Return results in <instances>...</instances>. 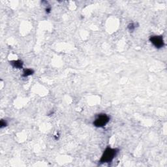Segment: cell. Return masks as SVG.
Returning <instances> with one entry per match:
<instances>
[{"label":"cell","mask_w":167,"mask_h":167,"mask_svg":"<svg viewBox=\"0 0 167 167\" xmlns=\"http://www.w3.org/2000/svg\"><path fill=\"white\" fill-rule=\"evenodd\" d=\"M117 153H118V150L117 149L112 148L111 147H107L102 155L99 162L101 164H103V163H108L112 162L113 159L116 156Z\"/></svg>","instance_id":"6da1fadb"},{"label":"cell","mask_w":167,"mask_h":167,"mask_svg":"<svg viewBox=\"0 0 167 167\" xmlns=\"http://www.w3.org/2000/svg\"><path fill=\"white\" fill-rule=\"evenodd\" d=\"M12 66L14 68H17V69H21L23 66V63L20 60H16V61H13L11 63Z\"/></svg>","instance_id":"277c9868"},{"label":"cell","mask_w":167,"mask_h":167,"mask_svg":"<svg viewBox=\"0 0 167 167\" xmlns=\"http://www.w3.org/2000/svg\"><path fill=\"white\" fill-rule=\"evenodd\" d=\"M33 71L32 69H27L24 70V74H23V77H28V76H30L33 74Z\"/></svg>","instance_id":"5b68a950"},{"label":"cell","mask_w":167,"mask_h":167,"mask_svg":"<svg viewBox=\"0 0 167 167\" xmlns=\"http://www.w3.org/2000/svg\"><path fill=\"white\" fill-rule=\"evenodd\" d=\"M110 121V117L105 114H99L93 121V125L96 127H102L105 126Z\"/></svg>","instance_id":"7a4b0ae2"},{"label":"cell","mask_w":167,"mask_h":167,"mask_svg":"<svg viewBox=\"0 0 167 167\" xmlns=\"http://www.w3.org/2000/svg\"><path fill=\"white\" fill-rule=\"evenodd\" d=\"M128 28L129 29V31H134L136 28V25L135 23H131L128 26Z\"/></svg>","instance_id":"8992f818"},{"label":"cell","mask_w":167,"mask_h":167,"mask_svg":"<svg viewBox=\"0 0 167 167\" xmlns=\"http://www.w3.org/2000/svg\"><path fill=\"white\" fill-rule=\"evenodd\" d=\"M150 41L157 48H161L165 46V42L161 35H153L150 38Z\"/></svg>","instance_id":"3957f363"}]
</instances>
